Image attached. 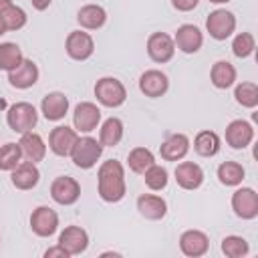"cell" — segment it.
Segmentation results:
<instances>
[{
  "instance_id": "1",
  "label": "cell",
  "mask_w": 258,
  "mask_h": 258,
  "mask_svg": "<svg viewBox=\"0 0 258 258\" xmlns=\"http://www.w3.org/2000/svg\"><path fill=\"white\" fill-rule=\"evenodd\" d=\"M97 189L103 202L115 204L125 198V169L117 159L103 161L97 171Z\"/></svg>"
},
{
  "instance_id": "2",
  "label": "cell",
  "mask_w": 258,
  "mask_h": 258,
  "mask_svg": "<svg viewBox=\"0 0 258 258\" xmlns=\"http://www.w3.org/2000/svg\"><path fill=\"white\" fill-rule=\"evenodd\" d=\"M38 121V113L34 109V105L26 103V101H20V103H14L8 107L6 111V123L8 127L14 131V133H28L34 129Z\"/></svg>"
},
{
  "instance_id": "3",
  "label": "cell",
  "mask_w": 258,
  "mask_h": 258,
  "mask_svg": "<svg viewBox=\"0 0 258 258\" xmlns=\"http://www.w3.org/2000/svg\"><path fill=\"white\" fill-rule=\"evenodd\" d=\"M101 155H103V145H101V141H97L91 135L79 137L77 143L73 145V151H71L73 163L81 169H91L99 161Z\"/></svg>"
},
{
  "instance_id": "4",
  "label": "cell",
  "mask_w": 258,
  "mask_h": 258,
  "mask_svg": "<svg viewBox=\"0 0 258 258\" xmlns=\"http://www.w3.org/2000/svg\"><path fill=\"white\" fill-rule=\"evenodd\" d=\"M95 97H97V101L101 105L115 109V107H121L125 103L127 91H125V85L119 79H115V77H103L95 85Z\"/></svg>"
},
{
  "instance_id": "5",
  "label": "cell",
  "mask_w": 258,
  "mask_h": 258,
  "mask_svg": "<svg viewBox=\"0 0 258 258\" xmlns=\"http://www.w3.org/2000/svg\"><path fill=\"white\" fill-rule=\"evenodd\" d=\"M206 28L212 38L226 40L236 28V16L226 8H218V10L210 12V16L206 20Z\"/></svg>"
},
{
  "instance_id": "6",
  "label": "cell",
  "mask_w": 258,
  "mask_h": 258,
  "mask_svg": "<svg viewBox=\"0 0 258 258\" xmlns=\"http://www.w3.org/2000/svg\"><path fill=\"white\" fill-rule=\"evenodd\" d=\"M232 210L242 220H254L258 216V194L252 187H240L232 194Z\"/></svg>"
},
{
  "instance_id": "7",
  "label": "cell",
  "mask_w": 258,
  "mask_h": 258,
  "mask_svg": "<svg viewBox=\"0 0 258 258\" xmlns=\"http://www.w3.org/2000/svg\"><path fill=\"white\" fill-rule=\"evenodd\" d=\"M50 196L60 206H73L81 198V185L75 177L60 175L50 183Z\"/></svg>"
},
{
  "instance_id": "8",
  "label": "cell",
  "mask_w": 258,
  "mask_h": 258,
  "mask_svg": "<svg viewBox=\"0 0 258 258\" xmlns=\"http://www.w3.org/2000/svg\"><path fill=\"white\" fill-rule=\"evenodd\" d=\"M30 228H32V232L36 236L48 238L58 228V214L52 208H48V206H38L30 214Z\"/></svg>"
},
{
  "instance_id": "9",
  "label": "cell",
  "mask_w": 258,
  "mask_h": 258,
  "mask_svg": "<svg viewBox=\"0 0 258 258\" xmlns=\"http://www.w3.org/2000/svg\"><path fill=\"white\" fill-rule=\"evenodd\" d=\"M64 48H67V54L75 60H87L93 50H95V40L89 32H83V30H73L69 36H67V42H64Z\"/></svg>"
},
{
  "instance_id": "10",
  "label": "cell",
  "mask_w": 258,
  "mask_h": 258,
  "mask_svg": "<svg viewBox=\"0 0 258 258\" xmlns=\"http://www.w3.org/2000/svg\"><path fill=\"white\" fill-rule=\"evenodd\" d=\"M173 52H175V44H173V38L165 32H153L149 38H147V54L153 62H167L173 58Z\"/></svg>"
},
{
  "instance_id": "11",
  "label": "cell",
  "mask_w": 258,
  "mask_h": 258,
  "mask_svg": "<svg viewBox=\"0 0 258 258\" xmlns=\"http://www.w3.org/2000/svg\"><path fill=\"white\" fill-rule=\"evenodd\" d=\"M101 121V109L95 105V103H89V101H83L75 107V113H73V125L79 133H91Z\"/></svg>"
},
{
  "instance_id": "12",
  "label": "cell",
  "mask_w": 258,
  "mask_h": 258,
  "mask_svg": "<svg viewBox=\"0 0 258 258\" xmlns=\"http://www.w3.org/2000/svg\"><path fill=\"white\" fill-rule=\"evenodd\" d=\"M77 139H79V135H77L75 129H71L67 125H58L48 135V147H50V151L54 155L67 157V155H71L73 145L77 143Z\"/></svg>"
},
{
  "instance_id": "13",
  "label": "cell",
  "mask_w": 258,
  "mask_h": 258,
  "mask_svg": "<svg viewBox=\"0 0 258 258\" xmlns=\"http://www.w3.org/2000/svg\"><path fill=\"white\" fill-rule=\"evenodd\" d=\"M173 44L185 52V54H194L202 48L204 44V34L198 26L194 24H181L177 30H175V36H173Z\"/></svg>"
},
{
  "instance_id": "14",
  "label": "cell",
  "mask_w": 258,
  "mask_h": 258,
  "mask_svg": "<svg viewBox=\"0 0 258 258\" xmlns=\"http://www.w3.org/2000/svg\"><path fill=\"white\" fill-rule=\"evenodd\" d=\"M254 139V127L244 119H234L226 127V143L234 149H244Z\"/></svg>"
},
{
  "instance_id": "15",
  "label": "cell",
  "mask_w": 258,
  "mask_h": 258,
  "mask_svg": "<svg viewBox=\"0 0 258 258\" xmlns=\"http://www.w3.org/2000/svg\"><path fill=\"white\" fill-rule=\"evenodd\" d=\"M58 246H62L69 256L83 254L89 246V236L81 226H67L58 236Z\"/></svg>"
},
{
  "instance_id": "16",
  "label": "cell",
  "mask_w": 258,
  "mask_h": 258,
  "mask_svg": "<svg viewBox=\"0 0 258 258\" xmlns=\"http://www.w3.org/2000/svg\"><path fill=\"white\" fill-rule=\"evenodd\" d=\"M169 89V81L165 77V73L157 71V69H151V71H145L141 77H139V91L145 95V97H161L165 95Z\"/></svg>"
},
{
  "instance_id": "17",
  "label": "cell",
  "mask_w": 258,
  "mask_h": 258,
  "mask_svg": "<svg viewBox=\"0 0 258 258\" xmlns=\"http://www.w3.org/2000/svg\"><path fill=\"white\" fill-rule=\"evenodd\" d=\"M179 248L185 256L189 258H198L204 256L210 248V238L202 232V230H185L179 236Z\"/></svg>"
},
{
  "instance_id": "18",
  "label": "cell",
  "mask_w": 258,
  "mask_h": 258,
  "mask_svg": "<svg viewBox=\"0 0 258 258\" xmlns=\"http://www.w3.org/2000/svg\"><path fill=\"white\" fill-rule=\"evenodd\" d=\"M38 81V67L30 58H22V62L8 73V83L16 89H30Z\"/></svg>"
},
{
  "instance_id": "19",
  "label": "cell",
  "mask_w": 258,
  "mask_h": 258,
  "mask_svg": "<svg viewBox=\"0 0 258 258\" xmlns=\"http://www.w3.org/2000/svg\"><path fill=\"white\" fill-rule=\"evenodd\" d=\"M10 179H12V185H14V187L26 191V189H32V187L38 183L40 171H38L36 163H32V161H20V163L12 169Z\"/></svg>"
},
{
  "instance_id": "20",
  "label": "cell",
  "mask_w": 258,
  "mask_h": 258,
  "mask_svg": "<svg viewBox=\"0 0 258 258\" xmlns=\"http://www.w3.org/2000/svg\"><path fill=\"white\" fill-rule=\"evenodd\" d=\"M175 181L183 189H198L204 183V169L194 161H183L175 167Z\"/></svg>"
},
{
  "instance_id": "21",
  "label": "cell",
  "mask_w": 258,
  "mask_h": 258,
  "mask_svg": "<svg viewBox=\"0 0 258 258\" xmlns=\"http://www.w3.org/2000/svg\"><path fill=\"white\" fill-rule=\"evenodd\" d=\"M40 111L42 115L48 119V121H60L67 111H69V99L64 93H58V91H52L48 93L42 103H40Z\"/></svg>"
},
{
  "instance_id": "22",
  "label": "cell",
  "mask_w": 258,
  "mask_h": 258,
  "mask_svg": "<svg viewBox=\"0 0 258 258\" xmlns=\"http://www.w3.org/2000/svg\"><path fill=\"white\" fill-rule=\"evenodd\" d=\"M18 145H20L22 157H24L26 161L36 163V161H42V159H44V155H46V145H44L42 137H40L38 133H34V131L22 133V137H20Z\"/></svg>"
},
{
  "instance_id": "23",
  "label": "cell",
  "mask_w": 258,
  "mask_h": 258,
  "mask_svg": "<svg viewBox=\"0 0 258 258\" xmlns=\"http://www.w3.org/2000/svg\"><path fill=\"white\" fill-rule=\"evenodd\" d=\"M159 151H161V157H163L165 161L183 159L185 153L189 151V139H187V135H183V133H173V135H169V137L161 143Z\"/></svg>"
},
{
  "instance_id": "24",
  "label": "cell",
  "mask_w": 258,
  "mask_h": 258,
  "mask_svg": "<svg viewBox=\"0 0 258 258\" xmlns=\"http://www.w3.org/2000/svg\"><path fill=\"white\" fill-rule=\"evenodd\" d=\"M137 210L147 220H161L167 214V204L155 194H143L137 198Z\"/></svg>"
},
{
  "instance_id": "25",
  "label": "cell",
  "mask_w": 258,
  "mask_h": 258,
  "mask_svg": "<svg viewBox=\"0 0 258 258\" xmlns=\"http://www.w3.org/2000/svg\"><path fill=\"white\" fill-rule=\"evenodd\" d=\"M77 20H79V24H81L83 28H87V30H97V28H101V26L107 22V12H105V8L99 6V4H87V6H83V8L79 10Z\"/></svg>"
},
{
  "instance_id": "26",
  "label": "cell",
  "mask_w": 258,
  "mask_h": 258,
  "mask_svg": "<svg viewBox=\"0 0 258 258\" xmlns=\"http://www.w3.org/2000/svg\"><path fill=\"white\" fill-rule=\"evenodd\" d=\"M210 79L216 89H228L236 81V69L228 60H218V62H214V67L210 71Z\"/></svg>"
},
{
  "instance_id": "27",
  "label": "cell",
  "mask_w": 258,
  "mask_h": 258,
  "mask_svg": "<svg viewBox=\"0 0 258 258\" xmlns=\"http://www.w3.org/2000/svg\"><path fill=\"white\" fill-rule=\"evenodd\" d=\"M123 139V121L119 117H109L99 129V141L103 147H113Z\"/></svg>"
},
{
  "instance_id": "28",
  "label": "cell",
  "mask_w": 258,
  "mask_h": 258,
  "mask_svg": "<svg viewBox=\"0 0 258 258\" xmlns=\"http://www.w3.org/2000/svg\"><path fill=\"white\" fill-rule=\"evenodd\" d=\"M220 147H222L220 137L214 131H200L194 139V149L202 157H214L220 151Z\"/></svg>"
},
{
  "instance_id": "29",
  "label": "cell",
  "mask_w": 258,
  "mask_h": 258,
  "mask_svg": "<svg viewBox=\"0 0 258 258\" xmlns=\"http://www.w3.org/2000/svg\"><path fill=\"white\" fill-rule=\"evenodd\" d=\"M22 50L16 42H2L0 44V71L10 73L22 62Z\"/></svg>"
},
{
  "instance_id": "30",
  "label": "cell",
  "mask_w": 258,
  "mask_h": 258,
  "mask_svg": "<svg viewBox=\"0 0 258 258\" xmlns=\"http://www.w3.org/2000/svg\"><path fill=\"white\" fill-rule=\"evenodd\" d=\"M244 175H246V171L238 161H224L218 167V179L224 185H238V183H242Z\"/></svg>"
},
{
  "instance_id": "31",
  "label": "cell",
  "mask_w": 258,
  "mask_h": 258,
  "mask_svg": "<svg viewBox=\"0 0 258 258\" xmlns=\"http://www.w3.org/2000/svg\"><path fill=\"white\" fill-rule=\"evenodd\" d=\"M127 163H129V169H131V171L143 175V171L149 169V167L155 163V157H153V153H151L149 149H145V147H135V149L129 151Z\"/></svg>"
},
{
  "instance_id": "32",
  "label": "cell",
  "mask_w": 258,
  "mask_h": 258,
  "mask_svg": "<svg viewBox=\"0 0 258 258\" xmlns=\"http://www.w3.org/2000/svg\"><path fill=\"white\" fill-rule=\"evenodd\" d=\"M234 97H236V103L238 105L248 107V109H254L258 105V87H256V83L246 81V83L236 85Z\"/></svg>"
},
{
  "instance_id": "33",
  "label": "cell",
  "mask_w": 258,
  "mask_h": 258,
  "mask_svg": "<svg viewBox=\"0 0 258 258\" xmlns=\"http://www.w3.org/2000/svg\"><path fill=\"white\" fill-rule=\"evenodd\" d=\"M22 159V151L18 143H4L0 145V169L12 171Z\"/></svg>"
},
{
  "instance_id": "34",
  "label": "cell",
  "mask_w": 258,
  "mask_h": 258,
  "mask_svg": "<svg viewBox=\"0 0 258 258\" xmlns=\"http://www.w3.org/2000/svg\"><path fill=\"white\" fill-rule=\"evenodd\" d=\"M222 252L228 258H242L250 252V246L242 236H226L222 240Z\"/></svg>"
},
{
  "instance_id": "35",
  "label": "cell",
  "mask_w": 258,
  "mask_h": 258,
  "mask_svg": "<svg viewBox=\"0 0 258 258\" xmlns=\"http://www.w3.org/2000/svg\"><path fill=\"white\" fill-rule=\"evenodd\" d=\"M143 179H145V185L149 189L159 191V189H163L167 185V169L157 165V163H153L149 169L143 171Z\"/></svg>"
},
{
  "instance_id": "36",
  "label": "cell",
  "mask_w": 258,
  "mask_h": 258,
  "mask_svg": "<svg viewBox=\"0 0 258 258\" xmlns=\"http://www.w3.org/2000/svg\"><path fill=\"white\" fill-rule=\"evenodd\" d=\"M0 16L4 20L6 30H20L26 24V12L20 6H14V4H10Z\"/></svg>"
},
{
  "instance_id": "37",
  "label": "cell",
  "mask_w": 258,
  "mask_h": 258,
  "mask_svg": "<svg viewBox=\"0 0 258 258\" xmlns=\"http://www.w3.org/2000/svg\"><path fill=\"white\" fill-rule=\"evenodd\" d=\"M256 48V40H254V34L250 32H240L236 34L234 42H232V52L238 56V58H246L254 52Z\"/></svg>"
},
{
  "instance_id": "38",
  "label": "cell",
  "mask_w": 258,
  "mask_h": 258,
  "mask_svg": "<svg viewBox=\"0 0 258 258\" xmlns=\"http://www.w3.org/2000/svg\"><path fill=\"white\" fill-rule=\"evenodd\" d=\"M198 2H200V0H171L173 8L179 10V12H189V10H194V8L198 6Z\"/></svg>"
},
{
  "instance_id": "39",
  "label": "cell",
  "mask_w": 258,
  "mask_h": 258,
  "mask_svg": "<svg viewBox=\"0 0 258 258\" xmlns=\"http://www.w3.org/2000/svg\"><path fill=\"white\" fill-rule=\"evenodd\" d=\"M44 258H69V252L62 248V246H52V248H48L46 252H44Z\"/></svg>"
},
{
  "instance_id": "40",
  "label": "cell",
  "mask_w": 258,
  "mask_h": 258,
  "mask_svg": "<svg viewBox=\"0 0 258 258\" xmlns=\"http://www.w3.org/2000/svg\"><path fill=\"white\" fill-rule=\"evenodd\" d=\"M50 2H52V0H30V4H32L36 10H46V8L50 6Z\"/></svg>"
},
{
  "instance_id": "41",
  "label": "cell",
  "mask_w": 258,
  "mask_h": 258,
  "mask_svg": "<svg viewBox=\"0 0 258 258\" xmlns=\"http://www.w3.org/2000/svg\"><path fill=\"white\" fill-rule=\"evenodd\" d=\"M10 4H12V0H0V14H2Z\"/></svg>"
},
{
  "instance_id": "42",
  "label": "cell",
  "mask_w": 258,
  "mask_h": 258,
  "mask_svg": "<svg viewBox=\"0 0 258 258\" xmlns=\"http://www.w3.org/2000/svg\"><path fill=\"white\" fill-rule=\"evenodd\" d=\"M6 32V26H4V20H2V16H0V36Z\"/></svg>"
},
{
  "instance_id": "43",
  "label": "cell",
  "mask_w": 258,
  "mask_h": 258,
  "mask_svg": "<svg viewBox=\"0 0 258 258\" xmlns=\"http://www.w3.org/2000/svg\"><path fill=\"white\" fill-rule=\"evenodd\" d=\"M210 2H214V4H226V2H230V0H210Z\"/></svg>"
}]
</instances>
